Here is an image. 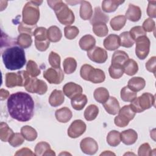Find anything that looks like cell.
Instances as JSON below:
<instances>
[{"mask_svg": "<svg viewBox=\"0 0 156 156\" xmlns=\"http://www.w3.org/2000/svg\"><path fill=\"white\" fill-rule=\"evenodd\" d=\"M2 58L5 68L10 70L19 69L26 62L24 49L15 45L5 49L2 53Z\"/></svg>", "mask_w": 156, "mask_h": 156, "instance_id": "7a4b0ae2", "label": "cell"}, {"mask_svg": "<svg viewBox=\"0 0 156 156\" xmlns=\"http://www.w3.org/2000/svg\"><path fill=\"white\" fill-rule=\"evenodd\" d=\"M26 71L28 74L34 77H36L40 74L41 71L36 62L33 60H29L26 64Z\"/></svg>", "mask_w": 156, "mask_h": 156, "instance_id": "7bdbcfd3", "label": "cell"}, {"mask_svg": "<svg viewBox=\"0 0 156 156\" xmlns=\"http://www.w3.org/2000/svg\"><path fill=\"white\" fill-rule=\"evenodd\" d=\"M0 96L1 101L5 100L7 98H9V92L6 90L1 88L0 91Z\"/></svg>", "mask_w": 156, "mask_h": 156, "instance_id": "680465c9", "label": "cell"}, {"mask_svg": "<svg viewBox=\"0 0 156 156\" xmlns=\"http://www.w3.org/2000/svg\"><path fill=\"white\" fill-rule=\"evenodd\" d=\"M47 36L50 41L55 43L60 40L62 34L60 29L57 26H52L47 29Z\"/></svg>", "mask_w": 156, "mask_h": 156, "instance_id": "f1b7e54d", "label": "cell"}, {"mask_svg": "<svg viewBox=\"0 0 156 156\" xmlns=\"http://www.w3.org/2000/svg\"><path fill=\"white\" fill-rule=\"evenodd\" d=\"M29 76L26 71H20L17 73H7L5 74V86L13 88L16 86L24 87L27 77Z\"/></svg>", "mask_w": 156, "mask_h": 156, "instance_id": "ba28073f", "label": "cell"}, {"mask_svg": "<svg viewBox=\"0 0 156 156\" xmlns=\"http://www.w3.org/2000/svg\"><path fill=\"white\" fill-rule=\"evenodd\" d=\"M73 114L70 109L66 107L58 109L55 112V116L57 120L62 123L68 122L72 118Z\"/></svg>", "mask_w": 156, "mask_h": 156, "instance_id": "44dd1931", "label": "cell"}, {"mask_svg": "<svg viewBox=\"0 0 156 156\" xmlns=\"http://www.w3.org/2000/svg\"><path fill=\"white\" fill-rule=\"evenodd\" d=\"M128 59H129V55L126 52L123 51L118 50L115 51L112 55L111 61L112 65L123 66V65Z\"/></svg>", "mask_w": 156, "mask_h": 156, "instance_id": "4316f807", "label": "cell"}, {"mask_svg": "<svg viewBox=\"0 0 156 156\" xmlns=\"http://www.w3.org/2000/svg\"><path fill=\"white\" fill-rule=\"evenodd\" d=\"M103 106L107 112L112 115H115L118 113L120 110L119 102L113 96L109 97L107 101L103 103Z\"/></svg>", "mask_w": 156, "mask_h": 156, "instance_id": "2e32d148", "label": "cell"}, {"mask_svg": "<svg viewBox=\"0 0 156 156\" xmlns=\"http://www.w3.org/2000/svg\"><path fill=\"white\" fill-rule=\"evenodd\" d=\"M7 109L10 116L18 121L31 119L34 113V101L28 93L20 91L12 94L7 100Z\"/></svg>", "mask_w": 156, "mask_h": 156, "instance_id": "6da1fadb", "label": "cell"}, {"mask_svg": "<svg viewBox=\"0 0 156 156\" xmlns=\"http://www.w3.org/2000/svg\"><path fill=\"white\" fill-rule=\"evenodd\" d=\"M60 56L56 52L51 51L49 55L48 61L50 65L54 68H60Z\"/></svg>", "mask_w": 156, "mask_h": 156, "instance_id": "681fc988", "label": "cell"}, {"mask_svg": "<svg viewBox=\"0 0 156 156\" xmlns=\"http://www.w3.org/2000/svg\"><path fill=\"white\" fill-rule=\"evenodd\" d=\"M88 57L93 62L103 63L106 62L108 55L107 51L101 47L95 46L87 51Z\"/></svg>", "mask_w": 156, "mask_h": 156, "instance_id": "7c38bea8", "label": "cell"}, {"mask_svg": "<svg viewBox=\"0 0 156 156\" xmlns=\"http://www.w3.org/2000/svg\"><path fill=\"white\" fill-rule=\"evenodd\" d=\"M15 155H35L30 149L27 147H23L18 151L15 154Z\"/></svg>", "mask_w": 156, "mask_h": 156, "instance_id": "6f0895ef", "label": "cell"}, {"mask_svg": "<svg viewBox=\"0 0 156 156\" xmlns=\"http://www.w3.org/2000/svg\"><path fill=\"white\" fill-rule=\"evenodd\" d=\"M104 46L108 51H114L120 46V40L118 35L110 34L104 40Z\"/></svg>", "mask_w": 156, "mask_h": 156, "instance_id": "e0dca14e", "label": "cell"}, {"mask_svg": "<svg viewBox=\"0 0 156 156\" xmlns=\"http://www.w3.org/2000/svg\"><path fill=\"white\" fill-rule=\"evenodd\" d=\"M35 155L45 156V155H55V153L51 149L49 143L45 141L38 143L35 147Z\"/></svg>", "mask_w": 156, "mask_h": 156, "instance_id": "ac0fdd59", "label": "cell"}, {"mask_svg": "<svg viewBox=\"0 0 156 156\" xmlns=\"http://www.w3.org/2000/svg\"><path fill=\"white\" fill-rule=\"evenodd\" d=\"M155 63H156V57L153 56L151 57L149 60L146 63V68L147 70L149 72H151L155 74Z\"/></svg>", "mask_w": 156, "mask_h": 156, "instance_id": "9f6ffc18", "label": "cell"}, {"mask_svg": "<svg viewBox=\"0 0 156 156\" xmlns=\"http://www.w3.org/2000/svg\"><path fill=\"white\" fill-rule=\"evenodd\" d=\"M125 17L129 21L133 22L138 21L141 17V10L138 6L130 4L126 12Z\"/></svg>", "mask_w": 156, "mask_h": 156, "instance_id": "d6986e66", "label": "cell"}, {"mask_svg": "<svg viewBox=\"0 0 156 156\" xmlns=\"http://www.w3.org/2000/svg\"><path fill=\"white\" fill-rule=\"evenodd\" d=\"M99 113V108L94 104L88 105L84 111V117L87 121H93Z\"/></svg>", "mask_w": 156, "mask_h": 156, "instance_id": "74e56055", "label": "cell"}, {"mask_svg": "<svg viewBox=\"0 0 156 156\" xmlns=\"http://www.w3.org/2000/svg\"><path fill=\"white\" fill-rule=\"evenodd\" d=\"M126 18L124 15H118L113 18L110 22V24L111 27L114 30H121L126 24Z\"/></svg>", "mask_w": 156, "mask_h": 156, "instance_id": "e575fe53", "label": "cell"}, {"mask_svg": "<svg viewBox=\"0 0 156 156\" xmlns=\"http://www.w3.org/2000/svg\"><path fill=\"white\" fill-rule=\"evenodd\" d=\"M129 32L131 38L134 41H135L136 39H138V38L142 36L146 35V32L144 30L143 27L140 26H137L132 27Z\"/></svg>", "mask_w": 156, "mask_h": 156, "instance_id": "c3c4849f", "label": "cell"}, {"mask_svg": "<svg viewBox=\"0 0 156 156\" xmlns=\"http://www.w3.org/2000/svg\"><path fill=\"white\" fill-rule=\"evenodd\" d=\"M146 85L145 80L141 77H134L131 78L127 83V87L135 92L143 90Z\"/></svg>", "mask_w": 156, "mask_h": 156, "instance_id": "cb8c5ba5", "label": "cell"}, {"mask_svg": "<svg viewBox=\"0 0 156 156\" xmlns=\"http://www.w3.org/2000/svg\"><path fill=\"white\" fill-rule=\"evenodd\" d=\"M108 16L104 13L99 7H97L94 9V14L90 19V23L92 25L99 23H103L106 24L108 21Z\"/></svg>", "mask_w": 156, "mask_h": 156, "instance_id": "d4e9b609", "label": "cell"}, {"mask_svg": "<svg viewBox=\"0 0 156 156\" xmlns=\"http://www.w3.org/2000/svg\"><path fill=\"white\" fill-rule=\"evenodd\" d=\"M121 141V133L115 130L109 132L107 136V142L108 145L115 147L119 145Z\"/></svg>", "mask_w": 156, "mask_h": 156, "instance_id": "836d02e7", "label": "cell"}, {"mask_svg": "<svg viewBox=\"0 0 156 156\" xmlns=\"http://www.w3.org/2000/svg\"><path fill=\"white\" fill-rule=\"evenodd\" d=\"M63 66L64 72L66 74H72L76 69L77 62L73 57H67L63 61Z\"/></svg>", "mask_w": 156, "mask_h": 156, "instance_id": "d590c367", "label": "cell"}, {"mask_svg": "<svg viewBox=\"0 0 156 156\" xmlns=\"http://www.w3.org/2000/svg\"><path fill=\"white\" fill-rule=\"evenodd\" d=\"M124 2V1L105 0L102 2V9L104 12L107 13L113 12L117 9L119 5Z\"/></svg>", "mask_w": 156, "mask_h": 156, "instance_id": "83f0119b", "label": "cell"}, {"mask_svg": "<svg viewBox=\"0 0 156 156\" xmlns=\"http://www.w3.org/2000/svg\"><path fill=\"white\" fill-rule=\"evenodd\" d=\"M147 14L151 18L156 17V1H149L148 2Z\"/></svg>", "mask_w": 156, "mask_h": 156, "instance_id": "db71d44e", "label": "cell"}, {"mask_svg": "<svg viewBox=\"0 0 156 156\" xmlns=\"http://www.w3.org/2000/svg\"><path fill=\"white\" fill-rule=\"evenodd\" d=\"M119 37L120 40V46L122 47L130 48L135 43V41L131 38L129 32L127 31L122 32Z\"/></svg>", "mask_w": 156, "mask_h": 156, "instance_id": "b9f144b4", "label": "cell"}, {"mask_svg": "<svg viewBox=\"0 0 156 156\" xmlns=\"http://www.w3.org/2000/svg\"><path fill=\"white\" fill-rule=\"evenodd\" d=\"M138 139V134L133 129H127L121 133V140L126 145L134 144Z\"/></svg>", "mask_w": 156, "mask_h": 156, "instance_id": "ffe728a7", "label": "cell"}, {"mask_svg": "<svg viewBox=\"0 0 156 156\" xmlns=\"http://www.w3.org/2000/svg\"><path fill=\"white\" fill-rule=\"evenodd\" d=\"M82 91L83 90L80 85L72 82L66 83L63 87V92L64 94L71 99L81 94Z\"/></svg>", "mask_w": 156, "mask_h": 156, "instance_id": "9a60e30c", "label": "cell"}, {"mask_svg": "<svg viewBox=\"0 0 156 156\" xmlns=\"http://www.w3.org/2000/svg\"><path fill=\"white\" fill-rule=\"evenodd\" d=\"M124 73L128 76L135 75L138 70L137 63L133 59H128L123 65Z\"/></svg>", "mask_w": 156, "mask_h": 156, "instance_id": "1f68e13d", "label": "cell"}, {"mask_svg": "<svg viewBox=\"0 0 156 156\" xmlns=\"http://www.w3.org/2000/svg\"><path fill=\"white\" fill-rule=\"evenodd\" d=\"M79 15L80 18L83 20H88L91 18L93 15V9L91 4L88 1H80Z\"/></svg>", "mask_w": 156, "mask_h": 156, "instance_id": "7402d4cb", "label": "cell"}, {"mask_svg": "<svg viewBox=\"0 0 156 156\" xmlns=\"http://www.w3.org/2000/svg\"><path fill=\"white\" fill-rule=\"evenodd\" d=\"M87 126L81 119L74 120L68 129V135L71 138H76L81 136L86 130Z\"/></svg>", "mask_w": 156, "mask_h": 156, "instance_id": "4fadbf2b", "label": "cell"}, {"mask_svg": "<svg viewBox=\"0 0 156 156\" xmlns=\"http://www.w3.org/2000/svg\"><path fill=\"white\" fill-rule=\"evenodd\" d=\"M64 76L63 71L60 68H49L43 72L44 78L51 84L60 83L63 80Z\"/></svg>", "mask_w": 156, "mask_h": 156, "instance_id": "8fae6325", "label": "cell"}, {"mask_svg": "<svg viewBox=\"0 0 156 156\" xmlns=\"http://www.w3.org/2000/svg\"><path fill=\"white\" fill-rule=\"evenodd\" d=\"M37 28V25L35 26H29L24 24L23 22H21L18 26V32L20 34H27L32 35H34V32L35 30Z\"/></svg>", "mask_w": 156, "mask_h": 156, "instance_id": "f907efd6", "label": "cell"}, {"mask_svg": "<svg viewBox=\"0 0 156 156\" xmlns=\"http://www.w3.org/2000/svg\"><path fill=\"white\" fill-rule=\"evenodd\" d=\"M93 31L98 37H103L108 34V29L105 23H99L93 25Z\"/></svg>", "mask_w": 156, "mask_h": 156, "instance_id": "60d3db41", "label": "cell"}, {"mask_svg": "<svg viewBox=\"0 0 156 156\" xmlns=\"http://www.w3.org/2000/svg\"><path fill=\"white\" fill-rule=\"evenodd\" d=\"M95 100L101 104L104 103L108 99L109 93L107 89L104 87H99L96 88L93 93Z\"/></svg>", "mask_w": 156, "mask_h": 156, "instance_id": "d6a6232c", "label": "cell"}, {"mask_svg": "<svg viewBox=\"0 0 156 156\" xmlns=\"http://www.w3.org/2000/svg\"><path fill=\"white\" fill-rule=\"evenodd\" d=\"M50 44V41L46 40L44 41H35V45L39 51H45L48 49Z\"/></svg>", "mask_w": 156, "mask_h": 156, "instance_id": "11a10c76", "label": "cell"}, {"mask_svg": "<svg viewBox=\"0 0 156 156\" xmlns=\"http://www.w3.org/2000/svg\"><path fill=\"white\" fill-rule=\"evenodd\" d=\"M47 2L48 5L54 10L57 20L61 24L69 26L74 22V13L62 1H47Z\"/></svg>", "mask_w": 156, "mask_h": 156, "instance_id": "3957f363", "label": "cell"}, {"mask_svg": "<svg viewBox=\"0 0 156 156\" xmlns=\"http://www.w3.org/2000/svg\"><path fill=\"white\" fill-rule=\"evenodd\" d=\"M143 29L146 32H151L155 30V21L151 18H147L143 23Z\"/></svg>", "mask_w": 156, "mask_h": 156, "instance_id": "f5cc1de1", "label": "cell"}, {"mask_svg": "<svg viewBox=\"0 0 156 156\" xmlns=\"http://www.w3.org/2000/svg\"><path fill=\"white\" fill-rule=\"evenodd\" d=\"M154 104V96L149 93H144L130 102L129 105L134 112L141 113L145 110L150 108Z\"/></svg>", "mask_w": 156, "mask_h": 156, "instance_id": "8992f818", "label": "cell"}, {"mask_svg": "<svg viewBox=\"0 0 156 156\" xmlns=\"http://www.w3.org/2000/svg\"><path fill=\"white\" fill-rule=\"evenodd\" d=\"M24 87L27 91L41 95L46 93L48 90V85L45 82L30 75L27 77Z\"/></svg>", "mask_w": 156, "mask_h": 156, "instance_id": "52a82bcc", "label": "cell"}, {"mask_svg": "<svg viewBox=\"0 0 156 156\" xmlns=\"http://www.w3.org/2000/svg\"><path fill=\"white\" fill-rule=\"evenodd\" d=\"M42 1H28L23 9V21L24 24L29 26H35L40 18L39 5Z\"/></svg>", "mask_w": 156, "mask_h": 156, "instance_id": "277c9868", "label": "cell"}, {"mask_svg": "<svg viewBox=\"0 0 156 156\" xmlns=\"http://www.w3.org/2000/svg\"><path fill=\"white\" fill-rule=\"evenodd\" d=\"M152 149L150 145L147 143L142 144L138 151V154L139 156H149L152 155Z\"/></svg>", "mask_w": 156, "mask_h": 156, "instance_id": "816d5d0a", "label": "cell"}, {"mask_svg": "<svg viewBox=\"0 0 156 156\" xmlns=\"http://www.w3.org/2000/svg\"><path fill=\"white\" fill-rule=\"evenodd\" d=\"M21 133L24 136V139L32 141L37 138V132L36 130L30 126H24L21 129Z\"/></svg>", "mask_w": 156, "mask_h": 156, "instance_id": "4dcf8cb0", "label": "cell"}, {"mask_svg": "<svg viewBox=\"0 0 156 156\" xmlns=\"http://www.w3.org/2000/svg\"><path fill=\"white\" fill-rule=\"evenodd\" d=\"M135 112H134L130 108L129 105L123 106L119 111L118 115H117L114 119V122L116 126L119 127H124L127 126L129 121L132 120L135 116Z\"/></svg>", "mask_w": 156, "mask_h": 156, "instance_id": "9c48e42d", "label": "cell"}, {"mask_svg": "<svg viewBox=\"0 0 156 156\" xmlns=\"http://www.w3.org/2000/svg\"><path fill=\"white\" fill-rule=\"evenodd\" d=\"M115 155V154L113 152H111L110 151H105L104 152L101 154V155Z\"/></svg>", "mask_w": 156, "mask_h": 156, "instance_id": "91938a15", "label": "cell"}, {"mask_svg": "<svg viewBox=\"0 0 156 156\" xmlns=\"http://www.w3.org/2000/svg\"><path fill=\"white\" fill-rule=\"evenodd\" d=\"M87 96L81 94L71 99V103L74 109L76 110H81L87 104Z\"/></svg>", "mask_w": 156, "mask_h": 156, "instance_id": "f546056e", "label": "cell"}, {"mask_svg": "<svg viewBox=\"0 0 156 156\" xmlns=\"http://www.w3.org/2000/svg\"><path fill=\"white\" fill-rule=\"evenodd\" d=\"M24 141V138L21 133H13L10 137L8 142L13 147H18Z\"/></svg>", "mask_w": 156, "mask_h": 156, "instance_id": "f6af8a7d", "label": "cell"}, {"mask_svg": "<svg viewBox=\"0 0 156 156\" xmlns=\"http://www.w3.org/2000/svg\"><path fill=\"white\" fill-rule=\"evenodd\" d=\"M80 48L83 51H89L94 47L96 40L94 37L91 35H85L83 36L79 42Z\"/></svg>", "mask_w": 156, "mask_h": 156, "instance_id": "484cf974", "label": "cell"}, {"mask_svg": "<svg viewBox=\"0 0 156 156\" xmlns=\"http://www.w3.org/2000/svg\"><path fill=\"white\" fill-rule=\"evenodd\" d=\"M16 43L22 48H27L32 43L31 35L27 34H20L17 38Z\"/></svg>", "mask_w": 156, "mask_h": 156, "instance_id": "ab89813d", "label": "cell"}, {"mask_svg": "<svg viewBox=\"0 0 156 156\" xmlns=\"http://www.w3.org/2000/svg\"><path fill=\"white\" fill-rule=\"evenodd\" d=\"M79 30L76 26H67L64 28L65 37L68 40L74 39L79 34Z\"/></svg>", "mask_w": 156, "mask_h": 156, "instance_id": "bcb514c9", "label": "cell"}, {"mask_svg": "<svg viewBox=\"0 0 156 156\" xmlns=\"http://www.w3.org/2000/svg\"><path fill=\"white\" fill-rule=\"evenodd\" d=\"M34 36L35 37V41H44L49 40L47 36V29L43 27H37L34 32Z\"/></svg>", "mask_w": 156, "mask_h": 156, "instance_id": "7dc6e473", "label": "cell"}, {"mask_svg": "<svg viewBox=\"0 0 156 156\" xmlns=\"http://www.w3.org/2000/svg\"><path fill=\"white\" fill-rule=\"evenodd\" d=\"M121 98L125 102H132L136 98L137 93L130 90L127 86L123 87L121 90Z\"/></svg>", "mask_w": 156, "mask_h": 156, "instance_id": "f35d334b", "label": "cell"}, {"mask_svg": "<svg viewBox=\"0 0 156 156\" xmlns=\"http://www.w3.org/2000/svg\"><path fill=\"white\" fill-rule=\"evenodd\" d=\"M65 101L64 93L61 90H54L52 91L49 98V104L52 107H57L63 104Z\"/></svg>", "mask_w": 156, "mask_h": 156, "instance_id": "603a6c76", "label": "cell"}, {"mask_svg": "<svg viewBox=\"0 0 156 156\" xmlns=\"http://www.w3.org/2000/svg\"><path fill=\"white\" fill-rule=\"evenodd\" d=\"M82 151L85 154L94 155L98 150L97 142L92 138L87 137L82 139L80 143Z\"/></svg>", "mask_w": 156, "mask_h": 156, "instance_id": "5bb4252c", "label": "cell"}, {"mask_svg": "<svg viewBox=\"0 0 156 156\" xmlns=\"http://www.w3.org/2000/svg\"><path fill=\"white\" fill-rule=\"evenodd\" d=\"M13 133V130L9 127L7 123L1 122L0 124V138L4 142L9 141L10 137Z\"/></svg>", "mask_w": 156, "mask_h": 156, "instance_id": "8d00e7d4", "label": "cell"}, {"mask_svg": "<svg viewBox=\"0 0 156 156\" xmlns=\"http://www.w3.org/2000/svg\"><path fill=\"white\" fill-rule=\"evenodd\" d=\"M108 73L112 78L114 79H119L124 74L123 66L111 65L108 68Z\"/></svg>", "mask_w": 156, "mask_h": 156, "instance_id": "ee69618b", "label": "cell"}, {"mask_svg": "<svg viewBox=\"0 0 156 156\" xmlns=\"http://www.w3.org/2000/svg\"><path fill=\"white\" fill-rule=\"evenodd\" d=\"M135 54L140 60L145 59L149 54L151 42L149 38L145 35L135 40Z\"/></svg>", "mask_w": 156, "mask_h": 156, "instance_id": "30bf717a", "label": "cell"}, {"mask_svg": "<svg viewBox=\"0 0 156 156\" xmlns=\"http://www.w3.org/2000/svg\"><path fill=\"white\" fill-rule=\"evenodd\" d=\"M81 77L93 83H99L103 82L105 79L104 72L98 68H94L92 66L85 64L82 66L80 70Z\"/></svg>", "mask_w": 156, "mask_h": 156, "instance_id": "5b68a950", "label": "cell"}]
</instances>
